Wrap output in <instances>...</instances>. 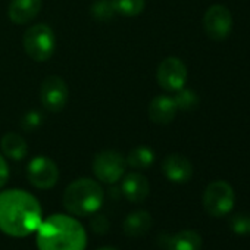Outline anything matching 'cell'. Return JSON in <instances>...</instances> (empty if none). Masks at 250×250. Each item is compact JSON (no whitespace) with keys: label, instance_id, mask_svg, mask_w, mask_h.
Segmentation results:
<instances>
[{"label":"cell","instance_id":"cell-8","mask_svg":"<svg viewBox=\"0 0 250 250\" xmlns=\"http://www.w3.org/2000/svg\"><path fill=\"white\" fill-rule=\"evenodd\" d=\"M156 78L159 85L167 91H178L187 81V68L180 58L169 56L158 66Z\"/></svg>","mask_w":250,"mask_h":250},{"label":"cell","instance_id":"cell-1","mask_svg":"<svg viewBox=\"0 0 250 250\" xmlns=\"http://www.w3.org/2000/svg\"><path fill=\"white\" fill-rule=\"evenodd\" d=\"M42 224L39 200L22 190L0 193V229L12 237H27Z\"/></svg>","mask_w":250,"mask_h":250},{"label":"cell","instance_id":"cell-17","mask_svg":"<svg viewBox=\"0 0 250 250\" xmlns=\"http://www.w3.org/2000/svg\"><path fill=\"white\" fill-rule=\"evenodd\" d=\"M0 146H2L3 155L14 161H21L28 153V146L25 140L20 134H15V133L5 134L2 142H0Z\"/></svg>","mask_w":250,"mask_h":250},{"label":"cell","instance_id":"cell-24","mask_svg":"<svg viewBox=\"0 0 250 250\" xmlns=\"http://www.w3.org/2000/svg\"><path fill=\"white\" fill-rule=\"evenodd\" d=\"M40 124H42V116L37 112H30L22 119V128L34 130L36 127H39Z\"/></svg>","mask_w":250,"mask_h":250},{"label":"cell","instance_id":"cell-3","mask_svg":"<svg viewBox=\"0 0 250 250\" xmlns=\"http://www.w3.org/2000/svg\"><path fill=\"white\" fill-rule=\"evenodd\" d=\"M103 188L91 178H80L71 183L63 193L65 209L75 216L96 213L103 203Z\"/></svg>","mask_w":250,"mask_h":250},{"label":"cell","instance_id":"cell-5","mask_svg":"<svg viewBox=\"0 0 250 250\" xmlns=\"http://www.w3.org/2000/svg\"><path fill=\"white\" fill-rule=\"evenodd\" d=\"M235 194L231 184L224 180L212 181L203 193V208L205 210L215 218L225 216L234 208Z\"/></svg>","mask_w":250,"mask_h":250},{"label":"cell","instance_id":"cell-11","mask_svg":"<svg viewBox=\"0 0 250 250\" xmlns=\"http://www.w3.org/2000/svg\"><path fill=\"white\" fill-rule=\"evenodd\" d=\"M158 244L165 250H200L202 237L194 229H183L174 235L162 232L158 237Z\"/></svg>","mask_w":250,"mask_h":250},{"label":"cell","instance_id":"cell-12","mask_svg":"<svg viewBox=\"0 0 250 250\" xmlns=\"http://www.w3.org/2000/svg\"><path fill=\"white\" fill-rule=\"evenodd\" d=\"M162 172L164 175L177 184H183L191 180L193 177V165L191 162L178 153L168 155L162 162Z\"/></svg>","mask_w":250,"mask_h":250},{"label":"cell","instance_id":"cell-7","mask_svg":"<svg viewBox=\"0 0 250 250\" xmlns=\"http://www.w3.org/2000/svg\"><path fill=\"white\" fill-rule=\"evenodd\" d=\"M40 100L49 112L56 113L63 110L69 100V90L65 80L58 75L47 77L40 88Z\"/></svg>","mask_w":250,"mask_h":250},{"label":"cell","instance_id":"cell-18","mask_svg":"<svg viewBox=\"0 0 250 250\" xmlns=\"http://www.w3.org/2000/svg\"><path fill=\"white\" fill-rule=\"evenodd\" d=\"M125 162H127L128 167H131L134 169H147L155 162V152L147 146L134 147L128 153Z\"/></svg>","mask_w":250,"mask_h":250},{"label":"cell","instance_id":"cell-22","mask_svg":"<svg viewBox=\"0 0 250 250\" xmlns=\"http://www.w3.org/2000/svg\"><path fill=\"white\" fill-rule=\"evenodd\" d=\"M229 227L237 235H249L250 234V213L240 212L231 216Z\"/></svg>","mask_w":250,"mask_h":250},{"label":"cell","instance_id":"cell-26","mask_svg":"<svg viewBox=\"0 0 250 250\" xmlns=\"http://www.w3.org/2000/svg\"><path fill=\"white\" fill-rule=\"evenodd\" d=\"M99 250H118V249H115V247H102Z\"/></svg>","mask_w":250,"mask_h":250},{"label":"cell","instance_id":"cell-19","mask_svg":"<svg viewBox=\"0 0 250 250\" xmlns=\"http://www.w3.org/2000/svg\"><path fill=\"white\" fill-rule=\"evenodd\" d=\"M112 5L122 17H137L145 9V0H112Z\"/></svg>","mask_w":250,"mask_h":250},{"label":"cell","instance_id":"cell-13","mask_svg":"<svg viewBox=\"0 0 250 250\" xmlns=\"http://www.w3.org/2000/svg\"><path fill=\"white\" fill-rule=\"evenodd\" d=\"M121 190L127 200L133 203H142L147 199L150 193V184L145 175L139 172H131L124 178Z\"/></svg>","mask_w":250,"mask_h":250},{"label":"cell","instance_id":"cell-9","mask_svg":"<svg viewBox=\"0 0 250 250\" xmlns=\"http://www.w3.org/2000/svg\"><path fill=\"white\" fill-rule=\"evenodd\" d=\"M27 178L34 187L40 190H49L58 183V165L52 159L44 156L34 158L27 167Z\"/></svg>","mask_w":250,"mask_h":250},{"label":"cell","instance_id":"cell-2","mask_svg":"<svg viewBox=\"0 0 250 250\" xmlns=\"http://www.w3.org/2000/svg\"><path fill=\"white\" fill-rule=\"evenodd\" d=\"M83 225L68 215H52L37 228L39 250H85Z\"/></svg>","mask_w":250,"mask_h":250},{"label":"cell","instance_id":"cell-16","mask_svg":"<svg viewBox=\"0 0 250 250\" xmlns=\"http://www.w3.org/2000/svg\"><path fill=\"white\" fill-rule=\"evenodd\" d=\"M152 228V215L147 210L131 212L124 221V232L128 237H142Z\"/></svg>","mask_w":250,"mask_h":250},{"label":"cell","instance_id":"cell-21","mask_svg":"<svg viewBox=\"0 0 250 250\" xmlns=\"http://www.w3.org/2000/svg\"><path fill=\"white\" fill-rule=\"evenodd\" d=\"M174 102L177 104L178 110H194L199 106V97L193 90H187V88H181L178 90L177 96L174 97Z\"/></svg>","mask_w":250,"mask_h":250},{"label":"cell","instance_id":"cell-23","mask_svg":"<svg viewBox=\"0 0 250 250\" xmlns=\"http://www.w3.org/2000/svg\"><path fill=\"white\" fill-rule=\"evenodd\" d=\"M90 227L94 232L97 234H106L109 231V221L106 219V216L103 215H94L91 219H90Z\"/></svg>","mask_w":250,"mask_h":250},{"label":"cell","instance_id":"cell-14","mask_svg":"<svg viewBox=\"0 0 250 250\" xmlns=\"http://www.w3.org/2000/svg\"><path fill=\"white\" fill-rule=\"evenodd\" d=\"M42 11V0H11L9 18L17 25L31 22Z\"/></svg>","mask_w":250,"mask_h":250},{"label":"cell","instance_id":"cell-4","mask_svg":"<svg viewBox=\"0 0 250 250\" xmlns=\"http://www.w3.org/2000/svg\"><path fill=\"white\" fill-rule=\"evenodd\" d=\"M25 53L36 62L49 61L56 49V37L53 30L46 24L30 27L22 39Z\"/></svg>","mask_w":250,"mask_h":250},{"label":"cell","instance_id":"cell-20","mask_svg":"<svg viewBox=\"0 0 250 250\" xmlns=\"http://www.w3.org/2000/svg\"><path fill=\"white\" fill-rule=\"evenodd\" d=\"M91 17L100 22L110 21L113 15L116 14L112 5V0H94L91 8H90Z\"/></svg>","mask_w":250,"mask_h":250},{"label":"cell","instance_id":"cell-10","mask_svg":"<svg viewBox=\"0 0 250 250\" xmlns=\"http://www.w3.org/2000/svg\"><path fill=\"white\" fill-rule=\"evenodd\" d=\"M203 28L212 40H225L232 30L231 12L222 5L210 6L203 17Z\"/></svg>","mask_w":250,"mask_h":250},{"label":"cell","instance_id":"cell-15","mask_svg":"<svg viewBox=\"0 0 250 250\" xmlns=\"http://www.w3.org/2000/svg\"><path fill=\"white\" fill-rule=\"evenodd\" d=\"M177 104L174 102V97L168 96H156L149 106V116L155 124H169L177 115Z\"/></svg>","mask_w":250,"mask_h":250},{"label":"cell","instance_id":"cell-6","mask_svg":"<svg viewBox=\"0 0 250 250\" xmlns=\"http://www.w3.org/2000/svg\"><path fill=\"white\" fill-rule=\"evenodd\" d=\"M127 162L121 153L113 150H103L96 155L93 161V172L97 180L104 184H113L124 175Z\"/></svg>","mask_w":250,"mask_h":250},{"label":"cell","instance_id":"cell-25","mask_svg":"<svg viewBox=\"0 0 250 250\" xmlns=\"http://www.w3.org/2000/svg\"><path fill=\"white\" fill-rule=\"evenodd\" d=\"M8 178H9V168L5 158L0 155V188L8 183Z\"/></svg>","mask_w":250,"mask_h":250}]
</instances>
